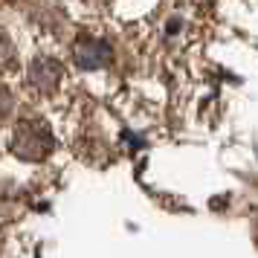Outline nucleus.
<instances>
[{
  "label": "nucleus",
  "mask_w": 258,
  "mask_h": 258,
  "mask_svg": "<svg viewBox=\"0 0 258 258\" xmlns=\"http://www.w3.org/2000/svg\"><path fill=\"white\" fill-rule=\"evenodd\" d=\"M52 145L55 142H52V134H49L44 119H21L12 131V140H9L12 154L24 163H41L44 157H49Z\"/></svg>",
  "instance_id": "1"
},
{
  "label": "nucleus",
  "mask_w": 258,
  "mask_h": 258,
  "mask_svg": "<svg viewBox=\"0 0 258 258\" xmlns=\"http://www.w3.org/2000/svg\"><path fill=\"white\" fill-rule=\"evenodd\" d=\"M26 79H29V84L35 87L38 93H52L61 84V79H64V67H61V61H55L52 55H38V58L29 64Z\"/></svg>",
  "instance_id": "2"
},
{
  "label": "nucleus",
  "mask_w": 258,
  "mask_h": 258,
  "mask_svg": "<svg viewBox=\"0 0 258 258\" xmlns=\"http://www.w3.org/2000/svg\"><path fill=\"white\" fill-rule=\"evenodd\" d=\"M73 61L76 67L82 70H96V67H105L110 61V47H105L102 41H93V38H84L73 47Z\"/></svg>",
  "instance_id": "3"
},
{
  "label": "nucleus",
  "mask_w": 258,
  "mask_h": 258,
  "mask_svg": "<svg viewBox=\"0 0 258 258\" xmlns=\"http://www.w3.org/2000/svg\"><path fill=\"white\" fill-rule=\"evenodd\" d=\"M18 64V49H15V41L9 38L6 29H0V73L15 70Z\"/></svg>",
  "instance_id": "4"
},
{
  "label": "nucleus",
  "mask_w": 258,
  "mask_h": 258,
  "mask_svg": "<svg viewBox=\"0 0 258 258\" xmlns=\"http://www.w3.org/2000/svg\"><path fill=\"white\" fill-rule=\"evenodd\" d=\"M12 107H15V99H12V93L0 84V119H6L9 113H12Z\"/></svg>",
  "instance_id": "5"
}]
</instances>
